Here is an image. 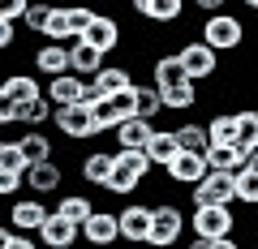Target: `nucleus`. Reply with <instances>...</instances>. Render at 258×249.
Returning a JSON list of instances; mask_svg holds the SVG:
<instances>
[{"mask_svg": "<svg viewBox=\"0 0 258 249\" xmlns=\"http://www.w3.org/2000/svg\"><path fill=\"white\" fill-rule=\"evenodd\" d=\"M198 39L215 52H241L245 47V22L237 13H215V18H203L198 26Z\"/></svg>", "mask_w": 258, "mask_h": 249, "instance_id": "obj_1", "label": "nucleus"}, {"mask_svg": "<svg viewBox=\"0 0 258 249\" xmlns=\"http://www.w3.org/2000/svg\"><path fill=\"white\" fill-rule=\"evenodd\" d=\"M237 215H232V206H198V211L189 215V228L194 236H203V240H228L237 236Z\"/></svg>", "mask_w": 258, "mask_h": 249, "instance_id": "obj_2", "label": "nucleus"}, {"mask_svg": "<svg viewBox=\"0 0 258 249\" xmlns=\"http://www.w3.org/2000/svg\"><path fill=\"white\" fill-rule=\"evenodd\" d=\"M189 228V215L176 202H155V223H151V249H176L181 232Z\"/></svg>", "mask_w": 258, "mask_h": 249, "instance_id": "obj_3", "label": "nucleus"}, {"mask_svg": "<svg viewBox=\"0 0 258 249\" xmlns=\"http://www.w3.org/2000/svg\"><path fill=\"white\" fill-rule=\"evenodd\" d=\"M176 56H181L185 73H189V82H207V77L220 73V52L215 47H207L203 39H185L181 47H176Z\"/></svg>", "mask_w": 258, "mask_h": 249, "instance_id": "obj_4", "label": "nucleus"}, {"mask_svg": "<svg viewBox=\"0 0 258 249\" xmlns=\"http://www.w3.org/2000/svg\"><path fill=\"white\" fill-rule=\"evenodd\" d=\"M189 202H194V211L198 206H232L237 202V176L232 172H211L203 185L189 189Z\"/></svg>", "mask_w": 258, "mask_h": 249, "instance_id": "obj_5", "label": "nucleus"}, {"mask_svg": "<svg viewBox=\"0 0 258 249\" xmlns=\"http://www.w3.org/2000/svg\"><path fill=\"white\" fill-rule=\"evenodd\" d=\"M120 240L125 245H151V223H155V206H147V202H125L120 206Z\"/></svg>", "mask_w": 258, "mask_h": 249, "instance_id": "obj_6", "label": "nucleus"}, {"mask_svg": "<svg viewBox=\"0 0 258 249\" xmlns=\"http://www.w3.org/2000/svg\"><path fill=\"white\" fill-rule=\"evenodd\" d=\"M47 219H52V206L39 202V198H18L9 206V228L22 232V236H39Z\"/></svg>", "mask_w": 258, "mask_h": 249, "instance_id": "obj_7", "label": "nucleus"}, {"mask_svg": "<svg viewBox=\"0 0 258 249\" xmlns=\"http://www.w3.org/2000/svg\"><path fill=\"white\" fill-rule=\"evenodd\" d=\"M52 125L64 133L69 142H91L95 133H99V125H95V112L91 108H56V116H52Z\"/></svg>", "mask_w": 258, "mask_h": 249, "instance_id": "obj_8", "label": "nucleus"}, {"mask_svg": "<svg viewBox=\"0 0 258 249\" xmlns=\"http://www.w3.org/2000/svg\"><path fill=\"white\" fill-rule=\"evenodd\" d=\"M35 73L39 77H64V73H74V52H69V43H43V47H35Z\"/></svg>", "mask_w": 258, "mask_h": 249, "instance_id": "obj_9", "label": "nucleus"}, {"mask_svg": "<svg viewBox=\"0 0 258 249\" xmlns=\"http://www.w3.org/2000/svg\"><path fill=\"white\" fill-rule=\"evenodd\" d=\"M56 116L52 99H30L22 103V108H9V103H0V125H26V129H39V125H47V120Z\"/></svg>", "mask_w": 258, "mask_h": 249, "instance_id": "obj_10", "label": "nucleus"}, {"mask_svg": "<svg viewBox=\"0 0 258 249\" xmlns=\"http://www.w3.org/2000/svg\"><path fill=\"white\" fill-rule=\"evenodd\" d=\"M82 240L91 249H112L120 245V215L116 211H95V219L82 228Z\"/></svg>", "mask_w": 258, "mask_h": 249, "instance_id": "obj_11", "label": "nucleus"}, {"mask_svg": "<svg viewBox=\"0 0 258 249\" xmlns=\"http://www.w3.org/2000/svg\"><path fill=\"white\" fill-rule=\"evenodd\" d=\"M168 185H181V189H194V185H203L207 176H211V168H207V155H189V150H181L176 155V163L168 168Z\"/></svg>", "mask_w": 258, "mask_h": 249, "instance_id": "obj_12", "label": "nucleus"}, {"mask_svg": "<svg viewBox=\"0 0 258 249\" xmlns=\"http://www.w3.org/2000/svg\"><path fill=\"white\" fill-rule=\"evenodd\" d=\"M78 172H82V181L91 185V189H103V185L112 181V172H116V150H86L82 163H78Z\"/></svg>", "mask_w": 258, "mask_h": 249, "instance_id": "obj_13", "label": "nucleus"}, {"mask_svg": "<svg viewBox=\"0 0 258 249\" xmlns=\"http://www.w3.org/2000/svg\"><path fill=\"white\" fill-rule=\"evenodd\" d=\"M60 181H64V168L56 163H35L26 172V189H30V198H39V202H43V198H52V194H60Z\"/></svg>", "mask_w": 258, "mask_h": 249, "instance_id": "obj_14", "label": "nucleus"}, {"mask_svg": "<svg viewBox=\"0 0 258 249\" xmlns=\"http://www.w3.org/2000/svg\"><path fill=\"white\" fill-rule=\"evenodd\" d=\"M30 99H43V91H39L35 73H9L5 82H0V103L22 108V103H30Z\"/></svg>", "mask_w": 258, "mask_h": 249, "instance_id": "obj_15", "label": "nucleus"}, {"mask_svg": "<svg viewBox=\"0 0 258 249\" xmlns=\"http://www.w3.org/2000/svg\"><path fill=\"white\" fill-rule=\"evenodd\" d=\"M78 240H82V228L69 219H60V215L52 211V219L43 223V232H39V245L43 249H74Z\"/></svg>", "mask_w": 258, "mask_h": 249, "instance_id": "obj_16", "label": "nucleus"}, {"mask_svg": "<svg viewBox=\"0 0 258 249\" xmlns=\"http://www.w3.org/2000/svg\"><path fill=\"white\" fill-rule=\"evenodd\" d=\"M120 39H125V30H120V22L112 18V13H99V18H95V26L86 30V39H82V43L99 47V52L108 56V52H120Z\"/></svg>", "mask_w": 258, "mask_h": 249, "instance_id": "obj_17", "label": "nucleus"}, {"mask_svg": "<svg viewBox=\"0 0 258 249\" xmlns=\"http://www.w3.org/2000/svg\"><path fill=\"white\" fill-rule=\"evenodd\" d=\"M43 95L52 99V108H78V103H82V95H86V77H78V73L52 77Z\"/></svg>", "mask_w": 258, "mask_h": 249, "instance_id": "obj_18", "label": "nucleus"}, {"mask_svg": "<svg viewBox=\"0 0 258 249\" xmlns=\"http://www.w3.org/2000/svg\"><path fill=\"white\" fill-rule=\"evenodd\" d=\"M181 82H189L181 56H176V52L155 56V65H151V86H155V91H168V86H181Z\"/></svg>", "mask_w": 258, "mask_h": 249, "instance_id": "obj_19", "label": "nucleus"}, {"mask_svg": "<svg viewBox=\"0 0 258 249\" xmlns=\"http://www.w3.org/2000/svg\"><path fill=\"white\" fill-rule=\"evenodd\" d=\"M95 211H99V206H95L91 194H60L56 198V215L69 219V223H78V228H86V223L95 219Z\"/></svg>", "mask_w": 258, "mask_h": 249, "instance_id": "obj_20", "label": "nucleus"}, {"mask_svg": "<svg viewBox=\"0 0 258 249\" xmlns=\"http://www.w3.org/2000/svg\"><path fill=\"white\" fill-rule=\"evenodd\" d=\"M134 13L142 22H155V26H172V22H181L185 5L181 0H134Z\"/></svg>", "mask_w": 258, "mask_h": 249, "instance_id": "obj_21", "label": "nucleus"}, {"mask_svg": "<svg viewBox=\"0 0 258 249\" xmlns=\"http://www.w3.org/2000/svg\"><path fill=\"white\" fill-rule=\"evenodd\" d=\"M151 138H155V120L134 116V120H125L116 129V150H147Z\"/></svg>", "mask_w": 258, "mask_h": 249, "instance_id": "obj_22", "label": "nucleus"}, {"mask_svg": "<svg viewBox=\"0 0 258 249\" xmlns=\"http://www.w3.org/2000/svg\"><path fill=\"white\" fill-rule=\"evenodd\" d=\"M207 168L211 172H232V176H241L249 168V155L241 146H207Z\"/></svg>", "mask_w": 258, "mask_h": 249, "instance_id": "obj_23", "label": "nucleus"}, {"mask_svg": "<svg viewBox=\"0 0 258 249\" xmlns=\"http://www.w3.org/2000/svg\"><path fill=\"white\" fill-rule=\"evenodd\" d=\"M207 138H211V146H237V142H241L237 112H215V116L207 120Z\"/></svg>", "mask_w": 258, "mask_h": 249, "instance_id": "obj_24", "label": "nucleus"}, {"mask_svg": "<svg viewBox=\"0 0 258 249\" xmlns=\"http://www.w3.org/2000/svg\"><path fill=\"white\" fill-rule=\"evenodd\" d=\"M147 155H151V163L155 168H172L176 163V155H181V142H176V129H155V138H151V146H147Z\"/></svg>", "mask_w": 258, "mask_h": 249, "instance_id": "obj_25", "label": "nucleus"}, {"mask_svg": "<svg viewBox=\"0 0 258 249\" xmlns=\"http://www.w3.org/2000/svg\"><path fill=\"white\" fill-rule=\"evenodd\" d=\"M69 52H74V73L78 77H86V82H95V77L103 73V52L99 47H91V43H69Z\"/></svg>", "mask_w": 258, "mask_h": 249, "instance_id": "obj_26", "label": "nucleus"}, {"mask_svg": "<svg viewBox=\"0 0 258 249\" xmlns=\"http://www.w3.org/2000/svg\"><path fill=\"white\" fill-rule=\"evenodd\" d=\"M95 86L103 91V99H112V95L129 91V86H138V82H134V73H129V65H103V73L95 77Z\"/></svg>", "mask_w": 258, "mask_h": 249, "instance_id": "obj_27", "label": "nucleus"}, {"mask_svg": "<svg viewBox=\"0 0 258 249\" xmlns=\"http://www.w3.org/2000/svg\"><path fill=\"white\" fill-rule=\"evenodd\" d=\"M159 99H164V108H172V112H189V108H198V82H181V86H168V91H159Z\"/></svg>", "mask_w": 258, "mask_h": 249, "instance_id": "obj_28", "label": "nucleus"}, {"mask_svg": "<svg viewBox=\"0 0 258 249\" xmlns=\"http://www.w3.org/2000/svg\"><path fill=\"white\" fill-rule=\"evenodd\" d=\"M176 142H181V150H189V155H207V146H211V138H207V125H198V120H185V125H176Z\"/></svg>", "mask_w": 258, "mask_h": 249, "instance_id": "obj_29", "label": "nucleus"}, {"mask_svg": "<svg viewBox=\"0 0 258 249\" xmlns=\"http://www.w3.org/2000/svg\"><path fill=\"white\" fill-rule=\"evenodd\" d=\"M0 172H13V176H26L30 172V159H26V150H22L18 138L0 142Z\"/></svg>", "mask_w": 258, "mask_h": 249, "instance_id": "obj_30", "label": "nucleus"}, {"mask_svg": "<svg viewBox=\"0 0 258 249\" xmlns=\"http://www.w3.org/2000/svg\"><path fill=\"white\" fill-rule=\"evenodd\" d=\"M18 142H22V150H26L30 168H35V163H52V142H47V133H39V129H26Z\"/></svg>", "mask_w": 258, "mask_h": 249, "instance_id": "obj_31", "label": "nucleus"}, {"mask_svg": "<svg viewBox=\"0 0 258 249\" xmlns=\"http://www.w3.org/2000/svg\"><path fill=\"white\" fill-rule=\"evenodd\" d=\"M237 120H241V142L237 146L245 155H254L258 150V108H237Z\"/></svg>", "mask_w": 258, "mask_h": 249, "instance_id": "obj_32", "label": "nucleus"}, {"mask_svg": "<svg viewBox=\"0 0 258 249\" xmlns=\"http://www.w3.org/2000/svg\"><path fill=\"white\" fill-rule=\"evenodd\" d=\"M138 176H134V172H125V168H120L116 163V172H112V181L108 185H103V194H112V198H134V194H138Z\"/></svg>", "mask_w": 258, "mask_h": 249, "instance_id": "obj_33", "label": "nucleus"}, {"mask_svg": "<svg viewBox=\"0 0 258 249\" xmlns=\"http://www.w3.org/2000/svg\"><path fill=\"white\" fill-rule=\"evenodd\" d=\"M116 163L125 168V172H134L138 181H147V176H151V168H155L147 150H116Z\"/></svg>", "mask_w": 258, "mask_h": 249, "instance_id": "obj_34", "label": "nucleus"}, {"mask_svg": "<svg viewBox=\"0 0 258 249\" xmlns=\"http://www.w3.org/2000/svg\"><path fill=\"white\" fill-rule=\"evenodd\" d=\"M47 43H74V30H69V9H52V22L43 30Z\"/></svg>", "mask_w": 258, "mask_h": 249, "instance_id": "obj_35", "label": "nucleus"}, {"mask_svg": "<svg viewBox=\"0 0 258 249\" xmlns=\"http://www.w3.org/2000/svg\"><path fill=\"white\" fill-rule=\"evenodd\" d=\"M159 112H164V99H159V91H155L151 82H147V86L138 82V116H142V120H155Z\"/></svg>", "mask_w": 258, "mask_h": 249, "instance_id": "obj_36", "label": "nucleus"}, {"mask_svg": "<svg viewBox=\"0 0 258 249\" xmlns=\"http://www.w3.org/2000/svg\"><path fill=\"white\" fill-rule=\"evenodd\" d=\"M237 202L241 206H258V172H241L237 176Z\"/></svg>", "mask_w": 258, "mask_h": 249, "instance_id": "obj_37", "label": "nucleus"}, {"mask_svg": "<svg viewBox=\"0 0 258 249\" xmlns=\"http://www.w3.org/2000/svg\"><path fill=\"white\" fill-rule=\"evenodd\" d=\"M0 249H43V245H39V236H22V232H13L5 223L0 228Z\"/></svg>", "mask_w": 258, "mask_h": 249, "instance_id": "obj_38", "label": "nucleus"}, {"mask_svg": "<svg viewBox=\"0 0 258 249\" xmlns=\"http://www.w3.org/2000/svg\"><path fill=\"white\" fill-rule=\"evenodd\" d=\"M112 108H116L120 112V116H125V120H134V116H138V86H129V91H120V95H112Z\"/></svg>", "mask_w": 258, "mask_h": 249, "instance_id": "obj_39", "label": "nucleus"}, {"mask_svg": "<svg viewBox=\"0 0 258 249\" xmlns=\"http://www.w3.org/2000/svg\"><path fill=\"white\" fill-rule=\"evenodd\" d=\"M47 22H52V5H30V13H26V30L30 35H43Z\"/></svg>", "mask_w": 258, "mask_h": 249, "instance_id": "obj_40", "label": "nucleus"}, {"mask_svg": "<svg viewBox=\"0 0 258 249\" xmlns=\"http://www.w3.org/2000/svg\"><path fill=\"white\" fill-rule=\"evenodd\" d=\"M26 13H30V0H13V5H5V9H0V22L18 26V22H26Z\"/></svg>", "mask_w": 258, "mask_h": 249, "instance_id": "obj_41", "label": "nucleus"}, {"mask_svg": "<svg viewBox=\"0 0 258 249\" xmlns=\"http://www.w3.org/2000/svg\"><path fill=\"white\" fill-rule=\"evenodd\" d=\"M18 189H26V176L0 172V198H18Z\"/></svg>", "mask_w": 258, "mask_h": 249, "instance_id": "obj_42", "label": "nucleus"}, {"mask_svg": "<svg viewBox=\"0 0 258 249\" xmlns=\"http://www.w3.org/2000/svg\"><path fill=\"white\" fill-rule=\"evenodd\" d=\"M189 249H241V245H237V236H228V240H203V236H194Z\"/></svg>", "mask_w": 258, "mask_h": 249, "instance_id": "obj_43", "label": "nucleus"}, {"mask_svg": "<svg viewBox=\"0 0 258 249\" xmlns=\"http://www.w3.org/2000/svg\"><path fill=\"white\" fill-rule=\"evenodd\" d=\"M13 43H18V26L0 22V47H5V52H13Z\"/></svg>", "mask_w": 258, "mask_h": 249, "instance_id": "obj_44", "label": "nucleus"}, {"mask_svg": "<svg viewBox=\"0 0 258 249\" xmlns=\"http://www.w3.org/2000/svg\"><path fill=\"white\" fill-rule=\"evenodd\" d=\"M198 9H203V13H211V18H215V13L224 9V0H198Z\"/></svg>", "mask_w": 258, "mask_h": 249, "instance_id": "obj_45", "label": "nucleus"}, {"mask_svg": "<svg viewBox=\"0 0 258 249\" xmlns=\"http://www.w3.org/2000/svg\"><path fill=\"white\" fill-rule=\"evenodd\" d=\"M245 172H258V150L249 155V168H245Z\"/></svg>", "mask_w": 258, "mask_h": 249, "instance_id": "obj_46", "label": "nucleus"}, {"mask_svg": "<svg viewBox=\"0 0 258 249\" xmlns=\"http://www.w3.org/2000/svg\"><path fill=\"white\" fill-rule=\"evenodd\" d=\"M176 249H189V245H176Z\"/></svg>", "mask_w": 258, "mask_h": 249, "instance_id": "obj_47", "label": "nucleus"}]
</instances>
